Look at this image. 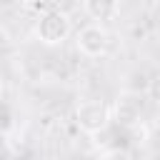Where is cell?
Masks as SVG:
<instances>
[{
    "mask_svg": "<svg viewBox=\"0 0 160 160\" xmlns=\"http://www.w3.org/2000/svg\"><path fill=\"white\" fill-rule=\"evenodd\" d=\"M78 50L85 58H100V55H105V50H108V32H105V28H100L95 22L85 25L78 32Z\"/></svg>",
    "mask_w": 160,
    "mask_h": 160,
    "instance_id": "cell-3",
    "label": "cell"
},
{
    "mask_svg": "<svg viewBox=\"0 0 160 160\" xmlns=\"http://www.w3.org/2000/svg\"><path fill=\"white\" fill-rule=\"evenodd\" d=\"M35 35L45 45H60L70 35V18L62 10H48V12H42L38 18Z\"/></svg>",
    "mask_w": 160,
    "mask_h": 160,
    "instance_id": "cell-1",
    "label": "cell"
},
{
    "mask_svg": "<svg viewBox=\"0 0 160 160\" xmlns=\"http://www.w3.org/2000/svg\"><path fill=\"white\" fill-rule=\"evenodd\" d=\"M30 2H35V0H30Z\"/></svg>",
    "mask_w": 160,
    "mask_h": 160,
    "instance_id": "cell-8",
    "label": "cell"
},
{
    "mask_svg": "<svg viewBox=\"0 0 160 160\" xmlns=\"http://www.w3.org/2000/svg\"><path fill=\"white\" fill-rule=\"evenodd\" d=\"M82 8L92 20L100 22L115 20L120 15V0H82Z\"/></svg>",
    "mask_w": 160,
    "mask_h": 160,
    "instance_id": "cell-5",
    "label": "cell"
},
{
    "mask_svg": "<svg viewBox=\"0 0 160 160\" xmlns=\"http://www.w3.org/2000/svg\"><path fill=\"white\" fill-rule=\"evenodd\" d=\"M158 58H160V48H158Z\"/></svg>",
    "mask_w": 160,
    "mask_h": 160,
    "instance_id": "cell-7",
    "label": "cell"
},
{
    "mask_svg": "<svg viewBox=\"0 0 160 160\" xmlns=\"http://www.w3.org/2000/svg\"><path fill=\"white\" fill-rule=\"evenodd\" d=\"M148 98H150L155 105H160V75H155V78L148 82Z\"/></svg>",
    "mask_w": 160,
    "mask_h": 160,
    "instance_id": "cell-6",
    "label": "cell"
},
{
    "mask_svg": "<svg viewBox=\"0 0 160 160\" xmlns=\"http://www.w3.org/2000/svg\"><path fill=\"white\" fill-rule=\"evenodd\" d=\"M75 120L85 132L98 135L110 122V108L102 100H82L78 105V110H75Z\"/></svg>",
    "mask_w": 160,
    "mask_h": 160,
    "instance_id": "cell-2",
    "label": "cell"
},
{
    "mask_svg": "<svg viewBox=\"0 0 160 160\" xmlns=\"http://www.w3.org/2000/svg\"><path fill=\"white\" fill-rule=\"evenodd\" d=\"M140 110H142V102H140V95L135 92H122L118 95L115 100V120L122 122V125H135L140 120Z\"/></svg>",
    "mask_w": 160,
    "mask_h": 160,
    "instance_id": "cell-4",
    "label": "cell"
}]
</instances>
